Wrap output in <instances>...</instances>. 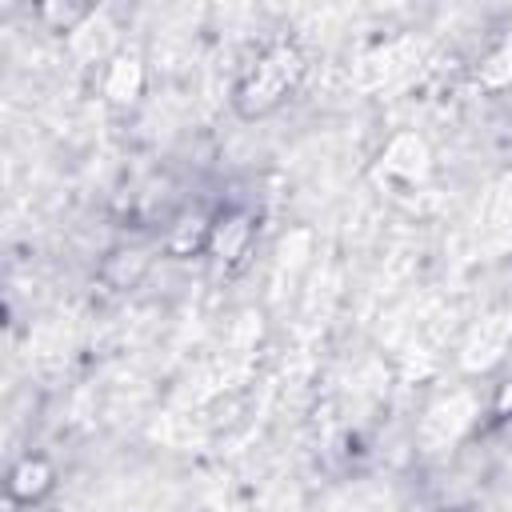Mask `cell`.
Here are the masks:
<instances>
[{"mask_svg": "<svg viewBox=\"0 0 512 512\" xmlns=\"http://www.w3.org/2000/svg\"><path fill=\"white\" fill-rule=\"evenodd\" d=\"M304 52L292 40L264 44L236 76L232 84V108L240 120H264L272 116L304 80Z\"/></svg>", "mask_w": 512, "mask_h": 512, "instance_id": "obj_1", "label": "cell"}, {"mask_svg": "<svg viewBox=\"0 0 512 512\" xmlns=\"http://www.w3.org/2000/svg\"><path fill=\"white\" fill-rule=\"evenodd\" d=\"M512 344V316L508 312H492L480 324H472V332L460 344V368L464 372H488L508 356Z\"/></svg>", "mask_w": 512, "mask_h": 512, "instance_id": "obj_2", "label": "cell"}, {"mask_svg": "<svg viewBox=\"0 0 512 512\" xmlns=\"http://www.w3.org/2000/svg\"><path fill=\"white\" fill-rule=\"evenodd\" d=\"M144 84H148V72H144V56L140 52L116 48L112 56H104V64H100V96L112 108L136 104L144 96Z\"/></svg>", "mask_w": 512, "mask_h": 512, "instance_id": "obj_3", "label": "cell"}, {"mask_svg": "<svg viewBox=\"0 0 512 512\" xmlns=\"http://www.w3.org/2000/svg\"><path fill=\"white\" fill-rule=\"evenodd\" d=\"M380 176L396 184H424L432 172V148L420 132H396L380 152Z\"/></svg>", "mask_w": 512, "mask_h": 512, "instance_id": "obj_4", "label": "cell"}, {"mask_svg": "<svg viewBox=\"0 0 512 512\" xmlns=\"http://www.w3.org/2000/svg\"><path fill=\"white\" fill-rule=\"evenodd\" d=\"M256 244V212L252 208H220L212 220V244L208 256L220 264H240Z\"/></svg>", "mask_w": 512, "mask_h": 512, "instance_id": "obj_5", "label": "cell"}, {"mask_svg": "<svg viewBox=\"0 0 512 512\" xmlns=\"http://www.w3.org/2000/svg\"><path fill=\"white\" fill-rule=\"evenodd\" d=\"M4 488H8V500H12V504L36 508V504L48 500L52 488H56V464H52L48 456H40V452H24V456L8 468Z\"/></svg>", "mask_w": 512, "mask_h": 512, "instance_id": "obj_6", "label": "cell"}, {"mask_svg": "<svg viewBox=\"0 0 512 512\" xmlns=\"http://www.w3.org/2000/svg\"><path fill=\"white\" fill-rule=\"evenodd\" d=\"M416 56V44L412 40H388L380 48H372L360 64H356V84L360 88H380L388 80H396Z\"/></svg>", "mask_w": 512, "mask_h": 512, "instance_id": "obj_7", "label": "cell"}, {"mask_svg": "<svg viewBox=\"0 0 512 512\" xmlns=\"http://www.w3.org/2000/svg\"><path fill=\"white\" fill-rule=\"evenodd\" d=\"M212 220L208 212H180L168 232H164V252L176 260H192V256H208L212 244Z\"/></svg>", "mask_w": 512, "mask_h": 512, "instance_id": "obj_8", "label": "cell"}, {"mask_svg": "<svg viewBox=\"0 0 512 512\" xmlns=\"http://www.w3.org/2000/svg\"><path fill=\"white\" fill-rule=\"evenodd\" d=\"M148 264H152V256H148L144 248L120 244V248H112V252L100 260V280H104L108 288H116V292H128V288H136V284L148 276Z\"/></svg>", "mask_w": 512, "mask_h": 512, "instance_id": "obj_9", "label": "cell"}, {"mask_svg": "<svg viewBox=\"0 0 512 512\" xmlns=\"http://www.w3.org/2000/svg\"><path fill=\"white\" fill-rule=\"evenodd\" d=\"M468 420H472V404H468V396H448V400H440V404L428 412V420H424V436H428L432 444H444V440H452Z\"/></svg>", "mask_w": 512, "mask_h": 512, "instance_id": "obj_10", "label": "cell"}, {"mask_svg": "<svg viewBox=\"0 0 512 512\" xmlns=\"http://www.w3.org/2000/svg\"><path fill=\"white\" fill-rule=\"evenodd\" d=\"M92 16H96V8H92V4H76V0H48V4L36 8V20H40L48 32H60V36L80 32Z\"/></svg>", "mask_w": 512, "mask_h": 512, "instance_id": "obj_11", "label": "cell"}, {"mask_svg": "<svg viewBox=\"0 0 512 512\" xmlns=\"http://www.w3.org/2000/svg\"><path fill=\"white\" fill-rule=\"evenodd\" d=\"M476 84L488 88V92H504L512 88V40L492 48L480 64H476Z\"/></svg>", "mask_w": 512, "mask_h": 512, "instance_id": "obj_12", "label": "cell"}, {"mask_svg": "<svg viewBox=\"0 0 512 512\" xmlns=\"http://www.w3.org/2000/svg\"><path fill=\"white\" fill-rule=\"evenodd\" d=\"M488 224L500 232H512V168L500 172V180L488 192Z\"/></svg>", "mask_w": 512, "mask_h": 512, "instance_id": "obj_13", "label": "cell"}, {"mask_svg": "<svg viewBox=\"0 0 512 512\" xmlns=\"http://www.w3.org/2000/svg\"><path fill=\"white\" fill-rule=\"evenodd\" d=\"M452 512H476V508H452Z\"/></svg>", "mask_w": 512, "mask_h": 512, "instance_id": "obj_14", "label": "cell"}]
</instances>
